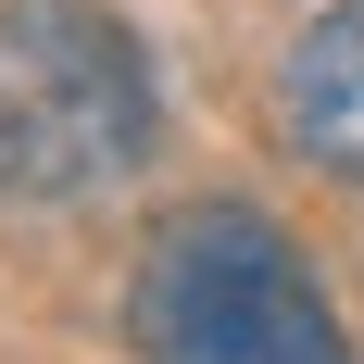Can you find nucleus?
I'll use <instances>...</instances> for the list:
<instances>
[{
	"label": "nucleus",
	"instance_id": "f257e3e1",
	"mask_svg": "<svg viewBox=\"0 0 364 364\" xmlns=\"http://www.w3.org/2000/svg\"><path fill=\"white\" fill-rule=\"evenodd\" d=\"M126 352L139 364H364L314 252L252 201H176L139 239Z\"/></svg>",
	"mask_w": 364,
	"mask_h": 364
},
{
	"label": "nucleus",
	"instance_id": "f03ea898",
	"mask_svg": "<svg viewBox=\"0 0 364 364\" xmlns=\"http://www.w3.org/2000/svg\"><path fill=\"white\" fill-rule=\"evenodd\" d=\"M0 101H13L38 201H88V188L139 176L164 139L151 50L113 0H0Z\"/></svg>",
	"mask_w": 364,
	"mask_h": 364
},
{
	"label": "nucleus",
	"instance_id": "20e7f679",
	"mask_svg": "<svg viewBox=\"0 0 364 364\" xmlns=\"http://www.w3.org/2000/svg\"><path fill=\"white\" fill-rule=\"evenodd\" d=\"M26 176V139H13V101H0V188Z\"/></svg>",
	"mask_w": 364,
	"mask_h": 364
},
{
	"label": "nucleus",
	"instance_id": "7ed1b4c3",
	"mask_svg": "<svg viewBox=\"0 0 364 364\" xmlns=\"http://www.w3.org/2000/svg\"><path fill=\"white\" fill-rule=\"evenodd\" d=\"M277 139H289L314 176L364 188V0H327L289 50H277Z\"/></svg>",
	"mask_w": 364,
	"mask_h": 364
}]
</instances>
